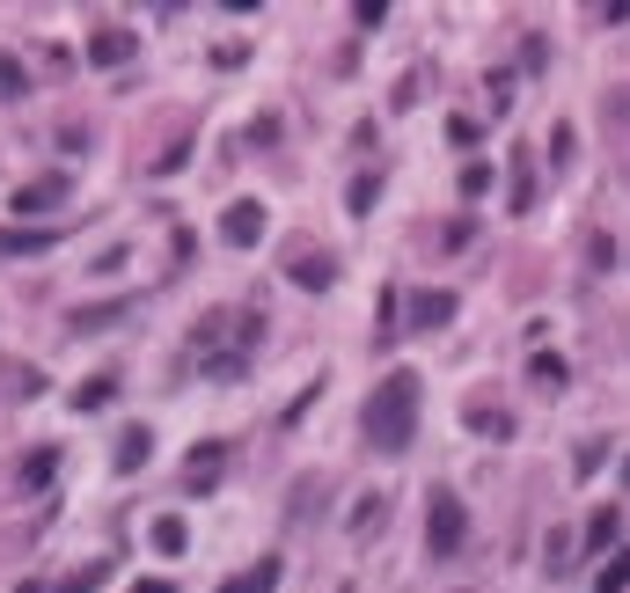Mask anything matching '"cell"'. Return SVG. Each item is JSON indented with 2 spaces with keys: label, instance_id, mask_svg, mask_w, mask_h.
I'll list each match as a JSON object with an SVG mask.
<instances>
[{
  "label": "cell",
  "instance_id": "obj_20",
  "mask_svg": "<svg viewBox=\"0 0 630 593\" xmlns=\"http://www.w3.org/2000/svg\"><path fill=\"white\" fill-rule=\"evenodd\" d=\"M184 476H191V484H213V476H220V447L206 439V454H191V470H184Z\"/></svg>",
  "mask_w": 630,
  "mask_h": 593
},
{
  "label": "cell",
  "instance_id": "obj_16",
  "mask_svg": "<svg viewBox=\"0 0 630 593\" xmlns=\"http://www.w3.org/2000/svg\"><path fill=\"white\" fill-rule=\"evenodd\" d=\"M52 470H59V447H37L30 462H22V484H30V491H37V484H52Z\"/></svg>",
  "mask_w": 630,
  "mask_h": 593
},
{
  "label": "cell",
  "instance_id": "obj_21",
  "mask_svg": "<svg viewBox=\"0 0 630 593\" xmlns=\"http://www.w3.org/2000/svg\"><path fill=\"white\" fill-rule=\"evenodd\" d=\"M374 191H382V176H352L345 206H352V213H367V206H374Z\"/></svg>",
  "mask_w": 630,
  "mask_h": 593
},
{
  "label": "cell",
  "instance_id": "obj_1",
  "mask_svg": "<svg viewBox=\"0 0 630 593\" xmlns=\"http://www.w3.org/2000/svg\"><path fill=\"white\" fill-rule=\"evenodd\" d=\"M419 403H425V382L411 367H388L382 382H374L367 411H360L367 447L374 454H411V439H419Z\"/></svg>",
  "mask_w": 630,
  "mask_h": 593
},
{
  "label": "cell",
  "instance_id": "obj_23",
  "mask_svg": "<svg viewBox=\"0 0 630 593\" xmlns=\"http://www.w3.org/2000/svg\"><path fill=\"white\" fill-rule=\"evenodd\" d=\"M104 579H110V564H88V572H81V579H67V586H59V593H96V586H104Z\"/></svg>",
  "mask_w": 630,
  "mask_h": 593
},
{
  "label": "cell",
  "instance_id": "obj_6",
  "mask_svg": "<svg viewBox=\"0 0 630 593\" xmlns=\"http://www.w3.org/2000/svg\"><path fill=\"white\" fill-rule=\"evenodd\" d=\"M132 52H140V37L132 30H96L88 37V67H125Z\"/></svg>",
  "mask_w": 630,
  "mask_h": 593
},
{
  "label": "cell",
  "instance_id": "obj_22",
  "mask_svg": "<svg viewBox=\"0 0 630 593\" xmlns=\"http://www.w3.org/2000/svg\"><path fill=\"white\" fill-rule=\"evenodd\" d=\"M491 191V169L484 161H470V169H462V198H484Z\"/></svg>",
  "mask_w": 630,
  "mask_h": 593
},
{
  "label": "cell",
  "instance_id": "obj_19",
  "mask_svg": "<svg viewBox=\"0 0 630 593\" xmlns=\"http://www.w3.org/2000/svg\"><path fill=\"white\" fill-rule=\"evenodd\" d=\"M528 374H535V388H558L564 382V359H558V352H535V367H528Z\"/></svg>",
  "mask_w": 630,
  "mask_h": 593
},
{
  "label": "cell",
  "instance_id": "obj_25",
  "mask_svg": "<svg viewBox=\"0 0 630 593\" xmlns=\"http://www.w3.org/2000/svg\"><path fill=\"white\" fill-rule=\"evenodd\" d=\"M616 110H623V125H630V88H623V96H616Z\"/></svg>",
  "mask_w": 630,
  "mask_h": 593
},
{
  "label": "cell",
  "instance_id": "obj_24",
  "mask_svg": "<svg viewBox=\"0 0 630 593\" xmlns=\"http://www.w3.org/2000/svg\"><path fill=\"white\" fill-rule=\"evenodd\" d=\"M132 593H176V586H169V579H140V586H132Z\"/></svg>",
  "mask_w": 630,
  "mask_h": 593
},
{
  "label": "cell",
  "instance_id": "obj_2",
  "mask_svg": "<svg viewBox=\"0 0 630 593\" xmlns=\"http://www.w3.org/2000/svg\"><path fill=\"white\" fill-rule=\"evenodd\" d=\"M462 542H470V506H462L455 491H433L425 498V550L433 557H455Z\"/></svg>",
  "mask_w": 630,
  "mask_h": 593
},
{
  "label": "cell",
  "instance_id": "obj_3",
  "mask_svg": "<svg viewBox=\"0 0 630 593\" xmlns=\"http://www.w3.org/2000/svg\"><path fill=\"white\" fill-rule=\"evenodd\" d=\"M264 227H272V213H264L257 198H235V206L220 213V243H228V249H257Z\"/></svg>",
  "mask_w": 630,
  "mask_h": 593
},
{
  "label": "cell",
  "instance_id": "obj_13",
  "mask_svg": "<svg viewBox=\"0 0 630 593\" xmlns=\"http://www.w3.org/2000/svg\"><path fill=\"white\" fill-rule=\"evenodd\" d=\"M110 396H118V382H110V374H88V382L73 388V411H104Z\"/></svg>",
  "mask_w": 630,
  "mask_h": 593
},
{
  "label": "cell",
  "instance_id": "obj_4",
  "mask_svg": "<svg viewBox=\"0 0 630 593\" xmlns=\"http://www.w3.org/2000/svg\"><path fill=\"white\" fill-rule=\"evenodd\" d=\"M67 191H73L67 176H37V184H16L8 213H16V220H22V213H52V206H67Z\"/></svg>",
  "mask_w": 630,
  "mask_h": 593
},
{
  "label": "cell",
  "instance_id": "obj_5",
  "mask_svg": "<svg viewBox=\"0 0 630 593\" xmlns=\"http://www.w3.org/2000/svg\"><path fill=\"white\" fill-rule=\"evenodd\" d=\"M455 308H462V300L447 294V286H425V294H411V330H447Z\"/></svg>",
  "mask_w": 630,
  "mask_h": 593
},
{
  "label": "cell",
  "instance_id": "obj_9",
  "mask_svg": "<svg viewBox=\"0 0 630 593\" xmlns=\"http://www.w3.org/2000/svg\"><path fill=\"white\" fill-rule=\"evenodd\" d=\"M337 279V264L323 257V249H315V257H294V286H308V294H323V286Z\"/></svg>",
  "mask_w": 630,
  "mask_h": 593
},
{
  "label": "cell",
  "instance_id": "obj_7",
  "mask_svg": "<svg viewBox=\"0 0 630 593\" xmlns=\"http://www.w3.org/2000/svg\"><path fill=\"white\" fill-rule=\"evenodd\" d=\"M279 579H286V564H279V557H257L249 572L220 579V593H279Z\"/></svg>",
  "mask_w": 630,
  "mask_h": 593
},
{
  "label": "cell",
  "instance_id": "obj_11",
  "mask_svg": "<svg viewBox=\"0 0 630 593\" xmlns=\"http://www.w3.org/2000/svg\"><path fill=\"white\" fill-rule=\"evenodd\" d=\"M147 454H155V439H147V425H132V433L118 439V470H125V476L147 470Z\"/></svg>",
  "mask_w": 630,
  "mask_h": 593
},
{
  "label": "cell",
  "instance_id": "obj_26",
  "mask_svg": "<svg viewBox=\"0 0 630 593\" xmlns=\"http://www.w3.org/2000/svg\"><path fill=\"white\" fill-rule=\"evenodd\" d=\"M623 484H630V462H623Z\"/></svg>",
  "mask_w": 630,
  "mask_h": 593
},
{
  "label": "cell",
  "instance_id": "obj_10",
  "mask_svg": "<svg viewBox=\"0 0 630 593\" xmlns=\"http://www.w3.org/2000/svg\"><path fill=\"white\" fill-rule=\"evenodd\" d=\"M616 535H623V506H601L587 521V550H616Z\"/></svg>",
  "mask_w": 630,
  "mask_h": 593
},
{
  "label": "cell",
  "instance_id": "obj_17",
  "mask_svg": "<svg viewBox=\"0 0 630 593\" xmlns=\"http://www.w3.org/2000/svg\"><path fill=\"white\" fill-rule=\"evenodd\" d=\"M535 206V169H528V155H513V213Z\"/></svg>",
  "mask_w": 630,
  "mask_h": 593
},
{
  "label": "cell",
  "instance_id": "obj_18",
  "mask_svg": "<svg viewBox=\"0 0 630 593\" xmlns=\"http://www.w3.org/2000/svg\"><path fill=\"white\" fill-rule=\"evenodd\" d=\"M22 88H30V73H22V59H8V52H0V103H8V96H22Z\"/></svg>",
  "mask_w": 630,
  "mask_h": 593
},
{
  "label": "cell",
  "instance_id": "obj_14",
  "mask_svg": "<svg viewBox=\"0 0 630 593\" xmlns=\"http://www.w3.org/2000/svg\"><path fill=\"white\" fill-rule=\"evenodd\" d=\"M184 542H191V527L176 521V513H161V521H155V550H161V557H184Z\"/></svg>",
  "mask_w": 630,
  "mask_h": 593
},
{
  "label": "cell",
  "instance_id": "obj_12",
  "mask_svg": "<svg viewBox=\"0 0 630 593\" xmlns=\"http://www.w3.org/2000/svg\"><path fill=\"white\" fill-rule=\"evenodd\" d=\"M594 593H630V550H609V564L594 572Z\"/></svg>",
  "mask_w": 630,
  "mask_h": 593
},
{
  "label": "cell",
  "instance_id": "obj_8",
  "mask_svg": "<svg viewBox=\"0 0 630 593\" xmlns=\"http://www.w3.org/2000/svg\"><path fill=\"white\" fill-rule=\"evenodd\" d=\"M52 243V227H0V257H45Z\"/></svg>",
  "mask_w": 630,
  "mask_h": 593
},
{
  "label": "cell",
  "instance_id": "obj_15",
  "mask_svg": "<svg viewBox=\"0 0 630 593\" xmlns=\"http://www.w3.org/2000/svg\"><path fill=\"white\" fill-rule=\"evenodd\" d=\"M118 315H132V300H104V308H73V330H104V323H118Z\"/></svg>",
  "mask_w": 630,
  "mask_h": 593
}]
</instances>
